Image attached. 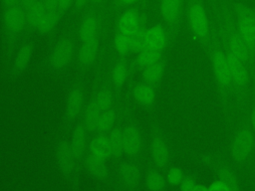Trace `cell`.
Returning a JSON list of instances; mask_svg holds the SVG:
<instances>
[{"instance_id":"6da1fadb","label":"cell","mask_w":255,"mask_h":191,"mask_svg":"<svg viewBox=\"0 0 255 191\" xmlns=\"http://www.w3.org/2000/svg\"><path fill=\"white\" fill-rule=\"evenodd\" d=\"M215 23L213 24L223 46L231 51L249 69L252 79L255 78V65L252 56L240 37L235 24L229 0H211Z\"/></svg>"},{"instance_id":"7a4b0ae2","label":"cell","mask_w":255,"mask_h":191,"mask_svg":"<svg viewBox=\"0 0 255 191\" xmlns=\"http://www.w3.org/2000/svg\"><path fill=\"white\" fill-rule=\"evenodd\" d=\"M205 52L208 55L213 78L217 86L221 110L227 125H229L233 110L229 65L226 52L213 24L210 41Z\"/></svg>"},{"instance_id":"3957f363","label":"cell","mask_w":255,"mask_h":191,"mask_svg":"<svg viewBox=\"0 0 255 191\" xmlns=\"http://www.w3.org/2000/svg\"><path fill=\"white\" fill-rule=\"evenodd\" d=\"M224 50L226 52L229 65L233 110H235L237 115L242 116L245 113L247 104L250 100L252 76L247 66L241 60H239L231 51L225 47Z\"/></svg>"},{"instance_id":"277c9868","label":"cell","mask_w":255,"mask_h":191,"mask_svg":"<svg viewBox=\"0 0 255 191\" xmlns=\"http://www.w3.org/2000/svg\"><path fill=\"white\" fill-rule=\"evenodd\" d=\"M184 13L193 39L205 51L211 37L212 23L208 17L204 0H186Z\"/></svg>"},{"instance_id":"5b68a950","label":"cell","mask_w":255,"mask_h":191,"mask_svg":"<svg viewBox=\"0 0 255 191\" xmlns=\"http://www.w3.org/2000/svg\"><path fill=\"white\" fill-rule=\"evenodd\" d=\"M255 151V132L249 122L247 113L240 116L234 127L229 142V152L232 159L238 163H246Z\"/></svg>"},{"instance_id":"8992f818","label":"cell","mask_w":255,"mask_h":191,"mask_svg":"<svg viewBox=\"0 0 255 191\" xmlns=\"http://www.w3.org/2000/svg\"><path fill=\"white\" fill-rule=\"evenodd\" d=\"M3 27L6 33V49L4 56V64L6 71H9L12 59L15 54V44L18 35L27 26L26 12L21 5L7 7L2 15Z\"/></svg>"},{"instance_id":"52a82bcc","label":"cell","mask_w":255,"mask_h":191,"mask_svg":"<svg viewBox=\"0 0 255 191\" xmlns=\"http://www.w3.org/2000/svg\"><path fill=\"white\" fill-rule=\"evenodd\" d=\"M235 24L240 37L254 60L255 53V9L240 1L230 2Z\"/></svg>"},{"instance_id":"ba28073f","label":"cell","mask_w":255,"mask_h":191,"mask_svg":"<svg viewBox=\"0 0 255 191\" xmlns=\"http://www.w3.org/2000/svg\"><path fill=\"white\" fill-rule=\"evenodd\" d=\"M75 57L74 40L67 36L61 38L51 49L43 66L51 74H59L65 71Z\"/></svg>"},{"instance_id":"9c48e42d","label":"cell","mask_w":255,"mask_h":191,"mask_svg":"<svg viewBox=\"0 0 255 191\" xmlns=\"http://www.w3.org/2000/svg\"><path fill=\"white\" fill-rule=\"evenodd\" d=\"M84 103L85 91L82 78L80 76L77 78V80H75L67 93L63 116V124L66 128L72 126L79 115L83 112Z\"/></svg>"},{"instance_id":"30bf717a","label":"cell","mask_w":255,"mask_h":191,"mask_svg":"<svg viewBox=\"0 0 255 191\" xmlns=\"http://www.w3.org/2000/svg\"><path fill=\"white\" fill-rule=\"evenodd\" d=\"M186 0H159V13L170 42L179 33Z\"/></svg>"},{"instance_id":"8fae6325","label":"cell","mask_w":255,"mask_h":191,"mask_svg":"<svg viewBox=\"0 0 255 191\" xmlns=\"http://www.w3.org/2000/svg\"><path fill=\"white\" fill-rule=\"evenodd\" d=\"M150 154L154 165L160 169L165 168L169 162L170 153L167 141L156 120L150 122Z\"/></svg>"},{"instance_id":"7c38bea8","label":"cell","mask_w":255,"mask_h":191,"mask_svg":"<svg viewBox=\"0 0 255 191\" xmlns=\"http://www.w3.org/2000/svg\"><path fill=\"white\" fill-rule=\"evenodd\" d=\"M123 127L124 153L129 157L138 156L143 147V139L138 125L129 118Z\"/></svg>"},{"instance_id":"4fadbf2b","label":"cell","mask_w":255,"mask_h":191,"mask_svg":"<svg viewBox=\"0 0 255 191\" xmlns=\"http://www.w3.org/2000/svg\"><path fill=\"white\" fill-rule=\"evenodd\" d=\"M56 160L61 173L68 179L75 174L77 163L71 149L70 139L65 136L61 137L56 145Z\"/></svg>"},{"instance_id":"5bb4252c","label":"cell","mask_w":255,"mask_h":191,"mask_svg":"<svg viewBox=\"0 0 255 191\" xmlns=\"http://www.w3.org/2000/svg\"><path fill=\"white\" fill-rule=\"evenodd\" d=\"M34 50H35V46H34V43L31 41H27L23 43L17 49L8 71L11 78L17 79L25 73V71L28 69L32 61Z\"/></svg>"},{"instance_id":"9a60e30c","label":"cell","mask_w":255,"mask_h":191,"mask_svg":"<svg viewBox=\"0 0 255 191\" xmlns=\"http://www.w3.org/2000/svg\"><path fill=\"white\" fill-rule=\"evenodd\" d=\"M200 160L207 166L216 169L219 180L226 184L229 191H239V183L236 174L227 164H224L219 158L212 154H204L200 157Z\"/></svg>"},{"instance_id":"2e32d148","label":"cell","mask_w":255,"mask_h":191,"mask_svg":"<svg viewBox=\"0 0 255 191\" xmlns=\"http://www.w3.org/2000/svg\"><path fill=\"white\" fill-rule=\"evenodd\" d=\"M169 35L163 24H154L145 29V48L163 52L169 44Z\"/></svg>"},{"instance_id":"e0dca14e","label":"cell","mask_w":255,"mask_h":191,"mask_svg":"<svg viewBox=\"0 0 255 191\" xmlns=\"http://www.w3.org/2000/svg\"><path fill=\"white\" fill-rule=\"evenodd\" d=\"M100 52L99 38L82 42L77 52V63L81 72L89 69L97 60Z\"/></svg>"},{"instance_id":"ac0fdd59","label":"cell","mask_w":255,"mask_h":191,"mask_svg":"<svg viewBox=\"0 0 255 191\" xmlns=\"http://www.w3.org/2000/svg\"><path fill=\"white\" fill-rule=\"evenodd\" d=\"M143 25L140 14L133 8L124 11L118 19L117 29L119 33L130 36L134 31Z\"/></svg>"},{"instance_id":"d6986e66","label":"cell","mask_w":255,"mask_h":191,"mask_svg":"<svg viewBox=\"0 0 255 191\" xmlns=\"http://www.w3.org/2000/svg\"><path fill=\"white\" fill-rule=\"evenodd\" d=\"M87 134H88V131L82 121L78 122L72 130L70 145H71V149L74 154L77 166L81 162L85 154V150L87 146Z\"/></svg>"},{"instance_id":"ffe728a7","label":"cell","mask_w":255,"mask_h":191,"mask_svg":"<svg viewBox=\"0 0 255 191\" xmlns=\"http://www.w3.org/2000/svg\"><path fill=\"white\" fill-rule=\"evenodd\" d=\"M130 94L134 101L143 107H146V108L152 107L155 102V98H156L155 88L143 82L135 83L131 87Z\"/></svg>"},{"instance_id":"44dd1931","label":"cell","mask_w":255,"mask_h":191,"mask_svg":"<svg viewBox=\"0 0 255 191\" xmlns=\"http://www.w3.org/2000/svg\"><path fill=\"white\" fill-rule=\"evenodd\" d=\"M129 77V65L128 64L127 58H120L111 69L110 80L116 95H119L123 89L126 81Z\"/></svg>"},{"instance_id":"7402d4cb","label":"cell","mask_w":255,"mask_h":191,"mask_svg":"<svg viewBox=\"0 0 255 191\" xmlns=\"http://www.w3.org/2000/svg\"><path fill=\"white\" fill-rule=\"evenodd\" d=\"M163 58V52L144 48L142 51L135 54L134 59L129 65V75L134 71H141L142 69L158 62Z\"/></svg>"},{"instance_id":"603a6c76","label":"cell","mask_w":255,"mask_h":191,"mask_svg":"<svg viewBox=\"0 0 255 191\" xmlns=\"http://www.w3.org/2000/svg\"><path fill=\"white\" fill-rule=\"evenodd\" d=\"M165 68H166V59L163 57L158 62L139 71L141 82L155 88L160 84L165 72Z\"/></svg>"},{"instance_id":"cb8c5ba5","label":"cell","mask_w":255,"mask_h":191,"mask_svg":"<svg viewBox=\"0 0 255 191\" xmlns=\"http://www.w3.org/2000/svg\"><path fill=\"white\" fill-rule=\"evenodd\" d=\"M99 19L95 13H87L81 20L79 26V39L81 42L90 41L98 38L99 32Z\"/></svg>"},{"instance_id":"d4e9b609","label":"cell","mask_w":255,"mask_h":191,"mask_svg":"<svg viewBox=\"0 0 255 191\" xmlns=\"http://www.w3.org/2000/svg\"><path fill=\"white\" fill-rule=\"evenodd\" d=\"M119 175L122 183L128 189H134L140 181V171L137 165L131 162H124L119 168Z\"/></svg>"},{"instance_id":"484cf974","label":"cell","mask_w":255,"mask_h":191,"mask_svg":"<svg viewBox=\"0 0 255 191\" xmlns=\"http://www.w3.org/2000/svg\"><path fill=\"white\" fill-rule=\"evenodd\" d=\"M112 84L109 83H103L101 86H99L92 97L95 100L98 107L104 111L114 106V100H115V93L112 89Z\"/></svg>"},{"instance_id":"4316f807","label":"cell","mask_w":255,"mask_h":191,"mask_svg":"<svg viewBox=\"0 0 255 191\" xmlns=\"http://www.w3.org/2000/svg\"><path fill=\"white\" fill-rule=\"evenodd\" d=\"M90 153L103 159L112 157V149L108 134H96L89 142Z\"/></svg>"},{"instance_id":"83f0119b","label":"cell","mask_w":255,"mask_h":191,"mask_svg":"<svg viewBox=\"0 0 255 191\" xmlns=\"http://www.w3.org/2000/svg\"><path fill=\"white\" fill-rule=\"evenodd\" d=\"M102 110L98 107L95 100L91 96L89 101L86 103L83 111L82 122L84 123L88 133H94L96 131V127L100 118Z\"/></svg>"},{"instance_id":"f1b7e54d","label":"cell","mask_w":255,"mask_h":191,"mask_svg":"<svg viewBox=\"0 0 255 191\" xmlns=\"http://www.w3.org/2000/svg\"><path fill=\"white\" fill-rule=\"evenodd\" d=\"M84 163H85V167H86L87 171L93 177H95L97 179H100V180H103V179L107 178L109 170H108L105 159L100 158L96 155H93V154L89 153L85 157Z\"/></svg>"},{"instance_id":"f546056e","label":"cell","mask_w":255,"mask_h":191,"mask_svg":"<svg viewBox=\"0 0 255 191\" xmlns=\"http://www.w3.org/2000/svg\"><path fill=\"white\" fill-rule=\"evenodd\" d=\"M117 117H118L117 109L115 106L102 111L95 133L108 134L113 129V127L116 125Z\"/></svg>"},{"instance_id":"4dcf8cb0","label":"cell","mask_w":255,"mask_h":191,"mask_svg":"<svg viewBox=\"0 0 255 191\" xmlns=\"http://www.w3.org/2000/svg\"><path fill=\"white\" fill-rule=\"evenodd\" d=\"M112 157H121L124 153V144H123V127L120 124H117L113 129L108 133Z\"/></svg>"},{"instance_id":"1f68e13d","label":"cell","mask_w":255,"mask_h":191,"mask_svg":"<svg viewBox=\"0 0 255 191\" xmlns=\"http://www.w3.org/2000/svg\"><path fill=\"white\" fill-rule=\"evenodd\" d=\"M61 16H62V14L60 13V11L46 12L36 30L41 35L50 34L57 27V25L61 19Z\"/></svg>"},{"instance_id":"d6a6232c","label":"cell","mask_w":255,"mask_h":191,"mask_svg":"<svg viewBox=\"0 0 255 191\" xmlns=\"http://www.w3.org/2000/svg\"><path fill=\"white\" fill-rule=\"evenodd\" d=\"M26 12V21H27V26L32 28V29H37L39 23L43 19L46 10L41 2H37L36 4L32 5L31 7L25 9Z\"/></svg>"},{"instance_id":"836d02e7","label":"cell","mask_w":255,"mask_h":191,"mask_svg":"<svg viewBox=\"0 0 255 191\" xmlns=\"http://www.w3.org/2000/svg\"><path fill=\"white\" fill-rule=\"evenodd\" d=\"M113 46L115 52L120 56V58H127L128 54L131 53L130 39L129 36L117 32L114 37Z\"/></svg>"},{"instance_id":"e575fe53","label":"cell","mask_w":255,"mask_h":191,"mask_svg":"<svg viewBox=\"0 0 255 191\" xmlns=\"http://www.w3.org/2000/svg\"><path fill=\"white\" fill-rule=\"evenodd\" d=\"M145 184L149 191H163L166 181L160 172L155 169H151L146 174Z\"/></svg>"},{"instance_id":"d590c367","label":"cell","mask_w":255,"mask_h":191,"mask_svg":"<svg viewBox=\"0 0 255 191\" xmlns=\"http://www.w3.org/2000/svg\"><path fill=\"white\" fill-rule=\"evenodd\" d=\"M145 27L142 25L139 27L136 31H134L130 36V48H131V53L137 54L138 52L142 51L145 48L144 44V33H145Z\"/></svg>"},{"instance_id":"8d00e7d4","label":"cell","mask_w":255,"mask_h":191,"mask_svg":"<svg viewBox=\"0 0 255 191\" xmlns=\"http://www.w3.org/2000/svg\"><path fill=\"white\" fill-rule=\"evenodd\" d=\"M253 81V87L251 88V96H250V105L249 110L247 112V116L249 119V122L255 132V78L252 79Z\"/></svg>"},{"instance_id":"74e56055","label":"cell","mask_w":255,"mask_h":191,"mask_svg":"<svg viewBox=\"0 0 255 191\" xmlns=\"http://www.w3.org/2000/svg\"><path fill=\"white\" fill-rule=\"evenodd\" d=\"M183 179V173L178 167H171L167 172V181L171 185H178Z\"/></svg>"},{"instance_id":"f35d334b","label":"cell","mask_w":255,"mask_h":191,"mask_svg":"<svg viewBox=\"0 0 255 191\" xmlns=\"http://www.w3.org/2000/svg\"><path fill=\"white\" fill-rule=\"evenodd\" d=\"M197 183L195 182L193 177L186 176V177H183L181 183L179 184V187H180V191H193Z\"/></svg>"},{"instance_id":"ab89813d","label":"cell","mask_w":255,"mask_h":191,"mask_svg":"<svg viewBox=\"0 0 255 191\" xmlns=\"http://www.w3.org/2000/svg\"><path fill=\"white\" fill-rule=\"evenodd\" d=\"M46 12L59 11V0H41Z\"/></svg>"},{"instance_id":"60d3db41","label":"cell","mask_w":255,"mask_h":191,"mask_svg":"<svg viewBox=\"0 0 255 191\" xmlns=\"http://www.w3.org/2000/svg\"><path fill=\"white\" fill-rule=\"evenodd\" d=\"M75 0H59V11L61 14L66 13L72 6H74Z\"/></svg>"},{"instance_id":"b9f144b4","label":"cell","mask_w":255,"mask_h":191,"mask_svg":"<svg viewBox=\"0 0 255 191\" xmlns=\"http://www.w3.org/2000/svg\"><path fill=\"white\" fill-rule=\"evenodd\" d=\"M208 191H229V190H228V187L226 186V184L224 182H222L221 180H219V181L212 183L210 185V187L208 188Z\"/></svg>"},{"instance_id":"7bdbcfd3","label":"cell","mask_w":255,"mask_h":191,"mask_svg":"<svg viewBox=\"0 0 255 191\" xmlns=\"http://www.w3.org/2000/svg\"><path fill=\"white\" fill-rule=\"evenodd\" d=\"M39 1H40V0H20L19 3H20V5H21L24 9H27V8L31 7L32 5L36 4V3L39 2Z\"/></svg>"},{"instance_id":"ee69618b","label":"cell","mask_w":255,"mask_h":191,"mask_svg":"<svg viewBox=\"0 0 255 191\" xmlns=\"http://www.w3.org/2000/svg\"><path fill=\"white\" fill-rule=\"evenodd\" d=\"M90 0H75L74 2V7L77 10H81L82 8H84L86 6V4L89 2Z\"/></svg>"},{"instance_id":"f6af8a7d","label":"cell","mask_w":255,"mask_h":191,"mask_svg":"<svg viewBox=\"0 0 255 191\" xmlns=\"http://www.w3.org/2000/svg\"><path fill=\"white\" fill-rule=\"evenodd\" d=\"M19 1H20V0H1V2H2L3 6H4L5 8H7V7H11V6H15V5H18Z\"/></svg>"},{"instance_id":"bcb514c9","label":"cell","mask_w":255,"mask_h":191,"mask_svg":"<svg viewBox=\"0 0 255 191\" xmlns=\"http://www.w3.org/2000/svg\"><path fill=\"white\" fill-rule=\"evenodd\" d=\"M120 2V4L122 5H125V6H128V5H131L135 2H137L138 0H118Z\"/></svg>"},{"instance_id":"7dc6e473","label":"cell","mask_w":255,"mask_h":191,"mask_svg":"<svg viewBox=\"0 0 255 191\" xmlns=\"http://www.w3.org/2000/svg\"><path fill=\"white\" fill-rule=\"evenodd\" d=\"M193 191H208V188H206L205 186H203L201 184H197L195 186V188L193 189Z\"/></svg>"},{"instance_id":"c3c4849f","label":"cell","mask_w":255,"mask_h":191,"mask_svg":"<svg viewBox=\"0 0 255 191\" xmlns=\"http://www.w3.org/2000/svg\"><path fill=\"white\" fill-rule=\"evenodd\" d=\"M92 3H95V4H99L100 2H102V0H90Z\"/></svg>"},{"instance_id":"681fc988","label":"cell","mask_w":255,"mask_h":191,"mask_svg":"<svg viewBox=\"0 0 255 191\" xmlns=\"http://www.w3.org/2000/svg\"><path fill=\"white\" fill-rule=\"evenodd\" d=\"M254 65H255V53H254Z\"/></svg>"}]
</instances>
